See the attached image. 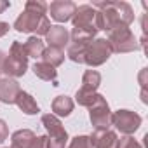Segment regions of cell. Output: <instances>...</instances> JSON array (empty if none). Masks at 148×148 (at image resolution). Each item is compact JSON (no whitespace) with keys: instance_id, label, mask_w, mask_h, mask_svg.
Listing matches in <instances>:
<instances>
[{"instance_id":"83f0119b","label":"cell","mask_w":148,"mask_h":148,"mask_svg":"<svg viewBox=\"0 0 148 148\" xmlns=\"http://www.w3.org/2000/svg\"><path fill=\"white\" fill-rule=\"evenodd\" d=\"M9 5H11V2H7V0H0V14H2L5 9H9Z\"/></svg>"},{"instance_id":"484cf974","label":"cell","mask_w":148,"mask_h":148,"mask_svg":"<svg viewBox=\"0 0 148 148\" xmlns=\"http://www.w3.org/2000/svg\"><path fill=\"white\" fill-rule=\"evenodd\" d=\"M7 136H9V127H7L5 120L0 119V145H2V143L7 139Z\"/></svg>"},{"instance_id":"9c48e42d","label":"cell","mask_w":148,"mask_h":148,"mask_svg":"<svg viewBox=\"0 0 148 148\" xmlns=\"http://www.w3.org/2000/svg\"><path fill=\"white\" fill-rule=\"evenodd\" d=\"M73 28L79 30H98V11L92 5H80L75 9V14L71 18Z\"/></svg>"},{"instance_id":"7a4b0ae2","label":"cell","mask_w":148,"mask_h":148,"mask_svg":"<svg viewBox=\"0 0 148 148\" xmlns=\"http://www.w3.org/2000/svg\"><path fill=\"white\" fill-rule=\"evenodd\" d=\"M47 16V4L42 0H28L25 11L14 23V30L19 33H35L42 19Z\"/></svg>"},{"instance_id":"d6986e66","label":"cell","mask_w":148,"mask_h":148,"mask_svg":"<svg viewBox=\"0 0 148 148\" xmlns=\"http://www.w3.org/2000/svg\"><path fill=\"white\" fill-rule=\"evenodd\" d=\"M33 73H35L38 79H42V80L56 82V79H58V71H56V68H52L51 64H47V63H44V61L33 64Z\"/></svg>"},{"instance_id":"cb8c5ba5","label":"cell","mask_w":148,"mask_h":148,"mask_svg":"<svg viewBox=\"0 0 148 148\" xmlns=\"http://www.w3.org/2000/svg\"><path fill=\"white\" fill-rule=\"evenodd\" d=\"M117 148H143L132 136H122L117 139Z\"/></svg>"},{"instance_id":"5bb4252c","label":"cell","mask_w":148,"mask_h":148,"mask_svg":"<svg viewBox=\"0 0 148 148\" xmlns=\"http://www.w3.org/2000/svg\"><path fill=\"white\" fill-rule=\"evenodd\" d=\"M16 105H18L19 110H21L23 113H26V115H37V113L40 112V108H38L37 101L33 99V96L28 94V92H25V91H21V92L18 94Z\"/></svg>"},{"instance_id":"7402d4cb","label":"cell","mask_w":148,"mask_h":148,"mask_svg":"<svg viewBox=\"0 0 148 148\" xmlns=\"http://www.w3.org/2000/svg\"><path fill=\"white\" fill-rule=\"evenodd\" d=\"M96 98H98V92H89V91H84V89H79L77 91V96H75L77 103L80 106H86V108H89L96 101Z\"/></svg>"},{"instance_id":"ba28073f","label":"cell","mask_w":148,"mask_h":148,"mask_svg":"<svg viewBox=\"0 0 148 148\" xmlns=\"http://www.w3.org/2000/svg\"><path fill=\"white\" fill-rule=\"evenodd\" d=\"M112 125H115V129L119 132L129 136L139 129L141 117L131 110H117L115 113H112Z\"/></svg>"},{"instance_id":"6da1fadb","label":"cell","mask_w":148,"mask_h":148,"mask_svg":"<svg viewBox=\"0 0 148 148\" xmlns=\"http://www.w3.org/2000/svg\"><path fill=\"white\" fill-rule=\"evenodd\" d=\"M98 11V30L106 33L117 26H129L134 21V11L127 2H94Z\"/></svg>"},{"instance_id":"7c38bea8","label":"cell","mask_w":148,"mask_h":148,"mask_svg":"<svg viewBox=\"0 0 148 148\" xmlns=\"http://www.w3.org/2000/svg\"><path fill=\"white\" fill-rule=\"evenodd\" d=\"M21 92L19 82L11 79V77H4L0 79V101L5 105H14L18 94Z\"/></svg>"},{"instance_id":"9a60e30c","label":"cell","mask_w":148,"mask_h":148,"mask_svg":"<svg viewBox=\"0 0 148 148\" xmlns=\"http://www.w3.org/2000/svg\"><path fill=\"white\" fill-rule=\"evenodd\" d=\"M35 139V132L30 129H19L11 136V148H30Z\"/></svg>"},{"instance_id":"52a82bcc","label":"cell","mask_w":148,"mask_h":148,"mask_svg":"<svg viewBox=\"0 0 148 148\" xmlns=\"http://www.w3.org/2000/svg\"><path fill=\"white\" fill-rule=\"evenodd\" d=\"M89 119L94 129H110L112 125V112L105 99V96L98 94L96 101L89 106Z\"/></svg>"},{"instance_id":"8fae6325","label":"cell","mask_w":148,"mask_h":148,"mask_svg":"<svg viewBox=\"0 0 148 148\" xmlns=\"http://www.w3.org/2000/svg\"><path fill=\"white\" fill-rule=\"evenodd\" d=\"M117 132L112 129H94L89 136L92 148H117Z\"/></svg>"},{"instance_id":"ac0fdd59","label":"cell","mask_w":148,"mask_h":148,"mask_svg":"<svg viewBox=\"0 0 148 148\" xmlns=\"http://www.w3.org/2000/svg\"><path fill=\"white\" fill-rule=\"evenodd\" d=\"M101 84V75H99V71L96 70H86L84 73V77H82V87L84 91H89V92H96L98 87Z\"/></svg>"},{"instance_id":"30bf717a","label":"cell","mask_w":148,"mask_h":148,"mask_svg":"<svg viewBox=\"0 0 148 148\" xmlns=\"http://www.w3.org/2000/svg\"><path fill=\"white\" fill-rule=\"evenodd\" d=\"M77 5L71 0H54L51 5H47V11L51 14V18L58 23H66L73 18Z\"/></svg>"},{"instance_id":"3957f363","label":"cell","mask_w":148,"mask_h":148,"mask_svg":"<svg viewBox=\"0 0 148 148\" xmlns=\"http://www.w3.org/2000/svg\"><path fill=\"white\" fill-rule=\"evenodd\" d=\"M26 70H28V56H26L25 45L21 42L14 40L9 49V54L4 59V64H2L0 71H4L11 79H16V77H23Z\"/></svg>"},{"instance_id":"277c9868","label":"cell","mask_w":148,"mask_h":148,"mask_svg":"<svg viewBox=\"0 0 148 148\" xmlns=\"http://www.w3.org/2000/svg\"><path fill=\"white\" fill-rule=\"evenodd\" d=\"M106 40L112 47V52H132L139 49L138 38L134 37L129 26H117L110 30Z\"/></svg>"},{"instance_id":"ffe728a7","label":"cell","mask_w":148,"mask_h":148,"mask_svg":"<svg viewBox=\"0 0 148 148\" xmlns=\"http://www.w3.org/2000/svg\"><path fill=\"white\" fill-rule=\"evenodd\" d=\"M25 51H26V56L28 58H42V52H44V49H45V44H44V40L42 38H38V37H30L25 44Z\"/></svg>"},{"instance_id":"5b68a950","label":"cell","mask_w":148,"mask_h":148,"mask_svg":"<svg viewBox=\"0 0 148 148\" xmlns=\"http://www.w3.org/2000/svg\"><path fill=\"white\" fill-rule=\"evenodd\" d=\"M42 124L47 131V148H66L68 132L61 120L52 113H45L42 115Z\"/></svg>"},{"instance_id":"f1b7e54d","label":"cell","mask_w":148,"mask_h":148,"mask_svg":"<svg viewBox=\"0 0 148 148\" xmlns=\"http://www.w3.org/2000/svg\"><path fill=\"white\" fill-rule=\"evenodd\" d=\"M4 59H5V54L0 51V70H2V64H4Z\"/></svg>"},{"instance_id":"d4e9b609","label":"cell","mask_w":148,"mask_h":148,"mask_svg":"<svg viewBox=\"0 0 148 148\" xmlns=\"http://www.w3.org/2000/svg\"><path fill=\"white\" fill-rule=\"evenodd\" d=\"M30 148H47V136H35Z\"/></svg>"},{"instance_id":"44dd1931","label":"cell","mask_w":148,"mask_h":148,"mask_svg":"<svg viewBox=\"0 0 148 148\" xmlns=\"http://www.w3.org/2000/svg\"><path fill=\"white\" fill-rule=\"evenodd\" d=\"M91 44V42H89ZM89 44H68V58L73 63H84V56H86V49Z\"/></svg>"},{"instance_id":"2e32d148","label":"cell","mask_w":148,"mask_h":148,"mask_svg":"<svg viewBox=\"0 0 148 148\" xmlns=\"http://www.w3.org/2000/svg\"><path fill=\"white\" fill-rule=\"evenodd\" d=\"M73 112V99L68 96H58L52 101V115L59 117H68Z\"/></svg>"},{"instance_id":"8992f818","label":"cell","mask_w":148,"mask_h":148,"mask_svg":"<svg viewBox=\"0 0 148 148\" xmlns=\"http://www.w3.org/2000/svg\"><path fill=\"white\" fill-rule=\"evenodd\" d=\"M110 56H112V47H110L108 40L106 38H94L86 49L84 63L89 64L91 68H94V66L106 63Z\"/></svg>"},{"instance_id":"e0dca14e","label":"cell","mask_w":148,"mask_h":148,"mask_svg":"<svg viewBox=\"0 0 148 148\" xmlns=\"http://www.w3.org/2000/svg\"><path fill=\"white\" fill-rule=\"evenodd\" d=\"M42 61L51 64L52 68L63 64L64 61V51L63 49H56V47H45L44 52H42Z\"/></svg>"},{"instance_id":"4fadbf2b","label":"cell","mask_w":148,"mask_h":148,"mask_svg":"<svg viewBox=\"0 0 148 148\" xmlns=\"http://www.w3.org/2000/svg\"><path fill=\"white\" fill-rule=\"evenodd\" d=\"M45 42L49 44V47L64 49L68 45V42H70V32L64 26H61V25L51 26V30L45 35Z\"/></svg>"},{"instance_id":"603a6c76","label":"cell","mask_w":148,"mask_h":148,"mask_svg":"<svg viewBox=\"0 0 148 148\" xmlns=\"http://www.w3.org/2000/svg\"><path fill=\"white\" fill-rule=\"evenodd\" d=\"M68 148H92V145L89 141V136H75L70 141Z\"/></svg>"},{"instance_id":"4316f807","label":"cell","mask_w":148,"mask_h":148,"mask_svg":"<svg viewBox=\"0 0 148 148\" xmlns=\"http://www.w3.org/2000/svg\"><path fill=\"white\" fill-rule=\"evenodd\" d=\"M9 23H4V21H0V37H4V35H7V32H9Z\"/></svg>"}]
</instances>
